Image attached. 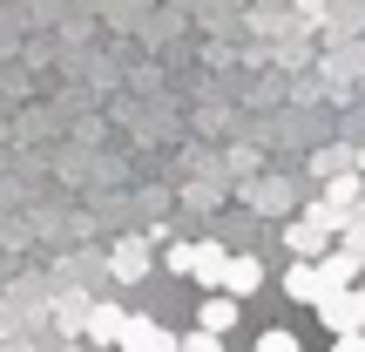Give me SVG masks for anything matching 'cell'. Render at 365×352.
<instances>
[{
    "mask_svg": "<svg viewBox=\"0 0 365 352\" xmlns=\"http://www.w3.org/2000/svg\"><path fill=\"white\" fill-rule=\"evenodd\" d=\"M331 237H339V210H331V203H318V210H298V217H291L284 244L298 251V258H318Z\"/></svg>",
    "mask_w": 365,
    "mask_h": 352,
    "instance_id": "cell-1",
    "label": "cell"
},
{
    "mask_svg": "<svg viewBox=\"0 0 365 352\" xmlns=\"http://www.w3.org/2000/svg\"><path fill=\"white\" fill-rule=\"evenodd\" d=\"M318 326L331 332H365V285H345V291H318Z\"/></svg>",
    "mask_w": 365,
    "mask_h": 352,
    "instance_id": "cell-2",
    "label": "cell"
},
{
    "mask_svg": "<svg viewBox=\"0 0 365 352\" xmlns=\"http://www.w3.org/2000/svg\"><path fill=\"white\" fill-rule=\"evenodd\" d=\"M122 352H176V339L156 326V318H122Z\"/></svg>",
    "mask_w": 365,
    "mask_h": 352,
    "instance_id": "cell-3",
    "label": "cell"
},
{
    "mask_svg": "<svg viewBox=\"0 0 365 352\" xmlns=\"http://www.w3.org/2000/svg\"><path fill=\"white\" fill-rule=\"evenodd\" d=\"M108 264H115V278H122V285H143V278H149V237H122Z\"/></svg>",
    "mask_w": 365,
    "mask_h": 352,
    "instance_id": "cell-4",
    "label": "cell"
},
{
    "mask_svg": "<svg viewBox=\"0 0 365 352\" xmlns=\"http://www.w3.org/2000/svg\"><path fill=\"white\" fill-rule=\"evenodd\" d=\"M223 291H230V298H250V291L264 285V264L257 258H223V278H217Z\"/></svg>",
    "mask_w": 365,
    "mask_h": 352,
    "instance_id": "cell-5",
    "label": "cell"
},
{
    "mask_svg": "<svg viewBox=\"0 0 365 352\" xmlns=\"http://www.w3.org/2000/svg\"><path fill=\"white\" fill-rule=\"evenodd\" d=\"M223 258H230L223 244H190V264H182V278H196V285H210V291H217V278H223Z\"/></svg>",
    "mask_w": 365,
    "mask_h": 352,
    "instance_id": "cell-6",
    "label": "cell"
},
{
    "mask_svg": "<svg viewBox=\"0 0 365 352\" xmlns=\"http://www.w3.org/2000/svg\"><path fill=\"white\" fill-rule=\"evenodd\" d=\"M318 271H325V291L359 285V258H352V251H318Z\"/></svg>",
    "mask_w": 365,
    "mask_h": 352,
    "instance_id": "cell-7",
    "label": "cell"
},
{
    "mask_svg": "<svg viewBox=\"0 0 365 352\" xmlns=\"http://www.w3.org/2000/svg\"><path fill=\"white\" fill-rule=\"evenodd\" d=\"M196 326H203V332H230L237 326V298H230V291H210V298L196 305Z\"/></svg>",
    "mask_w": 365,
    "mask_h": 352,
    "instance_id": "cell-8",
    "label": "cell"
},
{
    "mask_svg": "<svg viewBox=\"0 0 365 352\" xmlns=\"http://www.w3.org/2000/svg\"><path fill=\"white\" fill-rule=\"evenodd\" d=\"M122 318H129L122 305H95V312H88V326H81V332H88L95 346H115V339H122Z\"/></svg>",
    "mask_w": 365,
    "mask_h": 352,
    "instance_id": "cell-9",
    "label": "cell"
},
{
    "mask_svg": "<svg viewBox=\"0 0 365 352\" xmlns=\"http://www.w3.org/2000/svg\"><path fill=\"white\" fill-rule=\"evenodd\" d=\"M284 291H291V298H298V305H312V298H318V291H325V271H318V258H304V264H298V271H291V278H284Z\"/></svg>",
    "mask_w": 365,
    "mask_h": 352,
    "instance_id": "cell-10",
    "label": "cell"
},
{
    "mask_svg": "<svg viewBox=\"0 0 365 352\" xmlns=\"http://www.w3.org/2000/svg\"><path fill=\"white\" fill-rule=\"evenodd\" d=\"M325 203H331V210H345V203H359V176H345V170H331V176H325Z\"/></svg>",
    "mask_w": 365,
    "mask_h": 352,
    "instance_id": "cell-11",
    "label": "cell"
},
{
    "mask_svg": "<svg viewBox=\"0 0 365 352\" xmlns=\"http://www.w3.org/2000/svg\"><path fill=\"white\" fill-rule=\"evenodd\" d=\"M257 352H298V332H284V326H264V332H257Z\"/></svg>",
    "mask_w": 365,
    "mask_h": 352,
    "instance_id": "cell-12",
    "label": "cell"
},
{
    "mask_svg": "<svg viewBox=\"0 0 365 352\" xmlns=\"http://www.w3.org/2000/svg\"><path fill=\"white\" fill-rule=\"evenodd\" d=\"M339 231H345V244H352V258H365V210H345Z\"/></svg>",
    "mask_w": 365,
    "mask_h": 352,
    "instance_id": "cell-13",
    "label": "cell"
},
{
    "mask_svg": "<svg viewBox=\"0 0 365 352\" xmlns=\"http://www.w3.org/2000/svg\"><path fill=\"white\" fill-rule=\"evenodd\" d=\"M176 352H223V332H203V326H196L190 332V339H182Z\"/></svg>",
    "mask_w": 365,
    "mask_h": 352,
    "instance_id": "cell-14",
    "label": "cell"
},
{
    "mask_svg": "<svg viewBox=\"0 0 365 352\" xmlns=\"http://www.w3.org/2000/svg\"><path fill=\"white\" fill-rule=\"evenodd\" d=\"M345 163H352V149H325V156H318L312 170H318V176H331V170H345Z\"/></svg>",
    "mask_w": 365,
    "mask_h": 352,
    "instance_id": "cell-15",
    "label": "cell"
},
{
    "mask_svg": "<svg viewBox=\"0 0 365 352\" xmlns=\"http://www.w3.org/2000/svg\"><path fill=\"white\" fill-rule=\"evenodd\" d=\"M331 352H365V332H339V339H331Z\"/></svg>",
    "mask_w": 365,
    "mask_h": 352,
    "instance_id": "cell-16",
    "label": "cell"
},
{
    "mask_svg": "<svg viewBox=\"0 0 365 352\" xmlns=\"http://www.w3.org/2000/svg\"><path fill=\"white\" fill-rule=\"evenodd\" d=\"M318 7H325V0H304V14H318Z\"/></svg>",
    "mask_w": 365,
    "mask_h": 352,
    "instance_id": "cell-17",
    "label": "cell"
},
{
    "mask_svg": "<svg viewBox=\"0 0 365 352\" xmlns=\"http://www.w3.org/2000/svg\"><path fill=\"white\" fill-rule=\"evenodd\" d=\"M352 163H359V170H365V149H359V156H352Z\"/></svg>",
    "mask_w": 365,
    "mask_h": 352,
    "instance_id": "cell-18",
    "label": "cell"
},
{
    "mask_svg": "<svg viewBox=\"0 0 365 352\" xmlns=\"http://www.w3.org/2000/svg\"><path fill=\"white\" fill-rule=\"evenodd\" d=\"M68 352H75V346H68Z\"/></svg>",
    "mask_w": 365,
    "mask_h": 352,
    "instance_id": "cell-19",
    "label": "cell"
}]
</instances>
